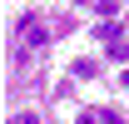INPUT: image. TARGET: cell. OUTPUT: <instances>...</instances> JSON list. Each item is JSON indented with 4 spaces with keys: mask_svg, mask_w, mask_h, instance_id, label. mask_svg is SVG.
Here are the masks:
<instances>
[{
    "mask_svg": "<svg viewBox=\"0 0 129 124\" xmlns=\"http://www.w3.org/2000/svg\"><path fill=\"white\" fill-rule=\"evenodd\" d=\"M10 124H40V119H35V114H15Z\"/></svg>",
    "mask_w": 129,
    "mask_h": 124,
    "instance_id": "cell-1",
    "label": "cell"
},
{
    "mask_svg": "<svg viewBox=\"0 0 129 124\" xmlns=\"http://www.w3.org/2000/svg\"><path fill=\"white\" fill-rule=\"evenodd\" d=\"M80 124H104V119H99V114H80Z\"/></svg>",
    "mask_w": 129,
    "mask_h": 124,
    "instance_id": "cell-2",
    "label": "cell"
},
{
    "mask_svg": "<svg viewBox=\"0 0 129 124\" xmlns=\"http://www.w3.org/2000/svg\"><path fill=\"white\" fill-rule=\"evenodd\" d=\"M119 79H124V89H129V65H124V75H119Z\"/></svg>",
    "mask_w": 129,
    "mask_h": 124,
    "instance_id": "cell-3",
    "label": "cell"
}]
</instances>
